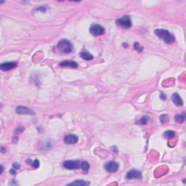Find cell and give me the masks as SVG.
I'll use <instances>...</instances> for the list:
<instances>
[{"label":"cell","mask_w":186,"mask_h":186,"mask_svg":"<svg viewBox=\"0 0 186 186\" xmlns=\"http://www.w3.org/2000/svg\"><path fill=\"white\" fill-rule=\"evenodd\" d=\"M154 33H155V34L158 37L163 39L165 43L170 45V44H172L175 42V36L172 33H170L168 30L158 29L154 31Z\"/></svg>","instance_id":"6da1fadb"},{"label":"cell","mask_w":186,"mask_h":186,"mask_svg":"<svg viewBox=\"0 0 186 186\" xmlns=\"http://www.w3.org/2000/svg\"><path fill=\"white\" fill-rule=\"evenodd\" d=\"M57 47L59 51L65 54H68L71 53L73 50V45L71 42L68 41V39H63L60 40L58 43L57 44Z\"/></svg>","instance_id":"7a4b0ae2"},{"label":"cell","mask_w":186,"mask_h":186,"mask_svg":"<svg viewBox=\"0 0 186 186\" xmlns=\"http://www.w3.org/2000/svg\"><path fill=\"white\" fill-rule=\"evenodd\" d=\"M116 24L123 29H129L132 26V21L129 15H124L116 21Z\"/></svg>","instance_id":"3957f363"},{"label":"cell","mask_w":186,"mask_h":186,"mask_svg":"<svg viewBox=\"0 0 186 186\" xmlns=\"http://www.w3.org/2000/svg\"><path fill=\"white\" fill-rule=\"evenodd\" d=\"M62 166L67 169H79V168H82V162L68 160L62 163Z\"/></svg>","instance_id":"277c9868"},{"label":"cell","mask_w":186,"mask_h":186,"mask_svg":"<svg viewBox=\"0 0 186 186\" xmlns=\"http://www.w3.org/2000/svg\"><path fill=\"white\" fill-rule=\"evenodd\" d=\"M90 32L92 35L95 36V37H98V36L103 35L105 34V29L101 25L95 23L90 26Z\"/></svg>","instance_id":"5b68a950"},{"label":"cell","mask_w":186,"mask_h":186,"mask_svg":"<svg viewBox=\"0 0 186 186\" xmlns=\"http://www.w3.org/2000/svg\"><path fill=\"white\" fill-rule=\"evenodd\" d=\"M104 169L106 171L108 172H116L118 170V169H119V164H118V162L112 161V162H107V163L104 165Z\"/></svg>","instance_id":"8992f818"},{"label":"cell","mask_w":186,"mask_h":186,"mask_svg":"<svg viewBox=\"0 0 186 186\" xmlns=\"http://www.w3.org/2000/svg\"><path fill=\"white\" fill-rule=\"evenodd\" d=\"M125 178H126V180H140L142 179V173L140 172V171H138V170L132 169L126 173Z\"/></svg>","instance_id":"52a82bcc"},{"label":"cell","mask_w":186,"mask_h":186,"mask_svg":"<svg viewBox=\"0 0 186 186\" xmlns=\"http://www.w3.org/2000/svg\"><path fill=\"white\" fill-rule=\"evenodd\" d=\"M18 66V64L15 62H3L0 65V69L2 71H8L13 68H16Z\"/></svg>","instance_id":"ba28073f"},{"label":"cell","mask_w":186,"mask_h":186,"mask_svg":"<svg viewBox=\"0 0 186 186\" xmlns=\"http://www.w3.org/2000/svg\"><path fill=\"white\" fill-rule=\"evenodd\" d=\"M15 113L18 114H23V115H34L35 113L34 112V111L31 110V109L29 108L24 107V106H18L15 109Z\"/></svg>","instance_id":"9c48e42d"},{"label":"cell","mask_w":186,"mask_h":186,"mask_svg":"<svg viewBox=\"0 0 186 186\" xmlns=\"http://www.w3.org/2000/svg\"><path fill=\"white\" fill-rule=\"evenodd\" d=\"M79 137L75 134H68L64 138V143L68 145H73L77 143Z\"/></svg>","instance_id":"30bf717a"},{"label":"cell","mask_w":186,"mask_h":186,"mask_svg":"<svg viewBox=\"0 0 186 186\" xmlns=\"http://www.w3.org/2000/svg\"><path fill=\"white\" fill-rule=\"evenodd\" d=\"M172 101L173 103L176 105L178 107H182L183 106V102H182V98H180L177 93H174L172 95Z\"/></svg>","instance_id":"8fae6325"},{"label":"cell","mask_w":186,"mask_h":186,"mask_svg":"<svg viewBox=\"0 0 186 186\" xmlns=\"http://www.w3.org/2000/svg\"><path fill=\"white\" fill-rule=\"evenodd\" d=\"M60 66L62 67H71V68H78V63L72 60H65L60 63Z\"/></svg>","instance_id":"7c38bea8"},{"label":"cell","mask_w":186,"mask_h":186,"mask_svg":"<svg viewBox=\"0 0 186 186\" xmlns=\"http://www.w3.org/2000/svg\"><path fill=\"white\" fill-rule=\"evenodd\" d=\"M79 56L85 60H91L94 58V56L87 51H82L79 53Z\"/></svg>","instance_id":"4fadbf2b"},{"label":"cell","mask_w":186,"mask_h":186,"mask_svg":"<svg viewBox=\"0 0 186 186\" xmlns=\"http://www.w3.org/2000/svg\"><path fill=\"white\" fill-rule=\"evenodd\" d=\"M90 184V182H87L85 180H78L73 181V182L68 184V185H89Z\"/></svg>","instance_id":"5bb4252c"},{"label":"cell","mask_w":186,"mask_h":186,"mask_svg":"<svg viewBox=\"0 0 186 186\" xmlns=\"http://www.w3.org/2000/svg\"><path fill=\"white\" fill-rule=\"evenodd\" d=\"M26 162H27L28 164H30L35 169H37L39 167V160H37V159H36V160L34 161L31 160V159H28V160H26Z\"/></svg>","instance_id":"9a60e30c"},{"label":"cell","mask_w":186,"mask_h":186,"mask_svg":"<svg viewBox=\"0 0 186 186\" xmlns=\"http://www.w3.org/2000/svg\"><path fill=\"white\" fill-rule=\"evenodd\" d=\"M175 136V132H173V131L172 130L166 131L164 133V137L165 138L168 139V140L173 138Z\"/></svg>","instance_id":"2e32d148"},{"label":"cell","mask_w":186,"mask_h":186,"mask_svg":"<svg viewBox=\"0 0 186 186\" xmlns=\"http://www.w3.org/2000/svg\"><path fill=\"white\" fill-rule=\"evenodd\" d=\"M185 119V114H179V115H177L175 116V120L177 123L179 124H182L183 123V121Z\"/></svg>","instance_id":"e0dca14e"},{"label":"cell","mask_w":186,"mask_h":186,"mask_svg":"<svg viewBox=\"0 0 186 186\" xmlns=\"http://www.w3.org/2000/svg\"><path fill=\"white\" fill-rule=\"evenodd\" d=\"M90 166L89 164V163L87 162H82V169L83 171L84 172H88L90 169Z\"/></svg>","instance_id":"ac0fdd59"},{"label":"cell","mask_w":186,"mask_h":186,"mask_svg":"<svg viewBox=\"0 0 186 186\" xmlns=\"http://www.w3.org/2000/svg\"><path fill=\"white\" fill-rule=\"evenodd\" d=\"M134 49H135L136 50H137V52H141L143 50V47H142L141 45H140V44L137 43V42H136V43H134Z\"/></svg>","instance_id":"d6986e66"},{"label":"cell","mask_w":186,"mask_h":186,"mask_svg":"<svg viewBox=\"0 0 186 186\" xmlns=\"http://www.w3.org/2000/svg\"><path fill=\"white\" fill-rule=\"evenodd\" d=\"M148 121V117L147 116H143L142 118V119L140 121H139V124H145Z\"/></svg>","instance_id":"ffe728a7"},{"label":"cell","mask_w":186,"mask_h":186,"mask_svg":"<svg viewBox=\"0 0 186 186\" xmlns=\"http://www.w3.org/2000/svg\"><path fill=\"white\" fill-rule=\"evenodd\" d=\"M160 120L162 123L165 122V121H167L168 120V116L167 115H162L160 117Z\"/></svg>","instance_id":"44dd1931"},{"label":"cell","mask_w":186,"mask_h":186,"mask_svg":"<svg viewBox=\"0 0 186 186\" xmlns=\"http://www.w3.org/2000/svg\"><path fill=\"white\" fill-rule=\"evenodd\" d=\"M12 167H13V168L15 169H18L20 168V165L18 164V163H14Z\"/></svg>","instance_id":"7402d4cb"},{"label":"cell","mask_w":186,"mask_h":186,"mask_svg":"<svg viewBox=\"0 0 186 186\" xmlns=\"http://www.w3.org/2000/svg\"><path fill=\"white\" fill-rule=\"evenodd\" d=\"M10 172L12 175H15V173H16V172H15V170H14V168L10 170Z\"/></svg>","instance_id":"603a6c76"}]
</instances>
